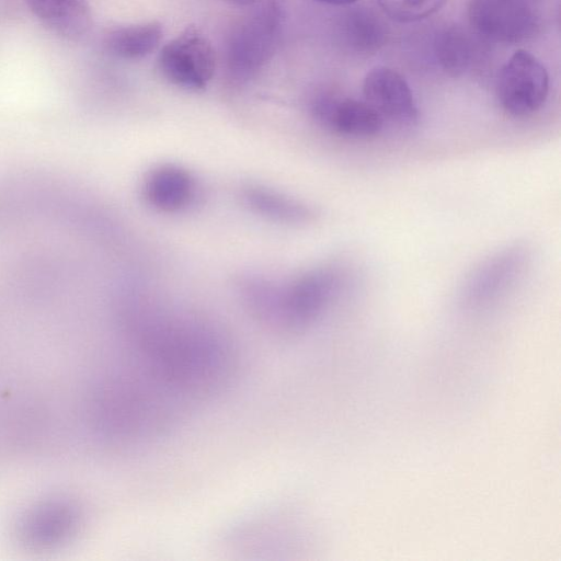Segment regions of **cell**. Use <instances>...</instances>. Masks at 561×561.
Segmentation results:
<instances>
[{
  "label": "cell",
  "instance_id": "obj_15",
  "mask_svg": "<svg viewBox=\"0 0 561 561\" xmlns=\"http://www.w3.org/2000/svg\"><path fill=\"white\" fill-rule=\"evenodd\" d=\"M163 30L159 22H148L116 27L105 37V47L113 56L125 60H138L150 55L159 46Z\"/></svg>",
  "mask_w": 561,
  "mask_h": 561
},
{
  "label": "cell",
  "instance_id": "obj_13",
  "mask_svg": "<svg viewBox=\"0 0 561 561\" xmlns=\"http://www.w3.org/2000/svg\"><path fill=\"white\" fill-rule=\"evenodd\" d=\"M342 43L357 54H374L387 42L388 28L369 8H351L339 24Z\"/></svg>",
  "mask_w": 561,
  "mask_h": 561
},
{
  "label": "cell",
  "instance_id": "obj_18",
  "mask_svg": "<svg viewBox=\"0 0 561 561\" xmlns=\"http://www.w3.org/2000/svg\"><path fill=\"white\" fill-rule=\"evenodd\" d=\"M322 3L332 4V5H350L358 0H317Z\"/></svg>",
  "mask_w": 561,
  "mask_h": 561
},
{
  "label": "cell",
  "instance_id": "obj_8",
  "mask_svg": "<svg viewBox=\"0 0 561 561\" xmlns=\"http://www.w3.org/2000/svg\"><path fill=\"white\" fill-rule=\"evenodd\" d=\"M311 112L320 124L346 136H375L383 125V118L367 102L333 93L317 95Z\"/></svg>",
  "mask_w": 561,
  "mask_h": 561
},
{
  "label": "cell",
  "instance_id": "obj_5",
  "mask_svg": "<svg viewBox=\"0 0 561 561\" xmlns=\"http://www.w3.org/2000/svg\"><path fill=\"white\" fill-rule=\"evenodd\" d=\"M495 90L506 113L515 117L528 116L545 104L549 92V76L536 56L518 49L501 68Z\"/></svg>",
  "mask_w": 561,
  "mask_h": 561
},
{
  "label": "cell",
  "instance_id": "obj_19",
  "mask_svg": "<svg viewBox=\"0 0 561 561\" xmlns=\"http://www.w3.org/2000/svg\"><path fill=\"white\" fill-rule=\"evenodd\" d=\"M232 3L240 4V5H249L256 2V0H228Z\"/></svg>",
  "mask_w": 561,
  "mask_h": 561
},
{
  "label": "cell",
  "instance_id": "obj_3",
  "mask_svg": "<svg viewBox=\"0 0 561 561\" xmlns=\"http://www.w3.org/2000/svg\"><path fill=\"white\" fill-rule=\"evenodd\" d=\"M282 0H266L253 15L237 24L226 45V64L231 78H252L274 54L282 22Z\"/></svg>",
  "mask_w": 561,
  "mask_h": 561
},
{
  "label": "cell",
  "instance_id": "obj_17",
  "mask_svg": "<svg viewBox=\"0 0 561 561\" xmlns=\"http://www.w3.org/2000/svg\"><path fill=\"white\" fill-rule=\"evenodd\" d=\"M447 0H378L382 11L400 23L424 20L439 11Z\"/></svg>",
  "mask_w": 561,
  "mask_h": 561
},
{
  "label": "cell",
  "instance_id": "obj_9",
  "mask_svg": "<svg viewBox=\"0 0 561 561\" xmlns=\"http://www.w3.org/2000/svg\"><path fill=\"white\" fill-rule=\"evenodd\" d=\"M142 194L153 208L163 213H180L196 203L199 185L186 169L175 164H162L147 173Z\"/></svg>",
  "mask_w": 561,
  "mask_h": 561
},
{
  "label": "cell",
  "instance_id": "obj_1",
  "mask_svg": "<svg viewBox=\"0 0 561 561\" xmlns=\"http://www.w3.org/2000/svg\"><path fill=\"white\" fill-rule=\"evenodd\" d=\"M123 328L134 363L186 403L224 392L237 375L232 339L198 313L139 296L126 305Z\"/></svg>",
  "mask_w": 561,
  "mask_h": 561
},
{
  "label": "cell",
  "instance_id": "obj_12",
  "mask_svg": "<svg viewBox=\"0 0 561 561\" xmlns=\"http://www.w3.org/2000/svg\"><path fill=\"white\" fill-rule=\"evenodd\" d=\"M76 508L66 503H49L33 511L21 525V535L36 545L56 543L77 526Z\"/></svg>",
  "mask_w": 561,
  "mask_h": 561
},
{
  "label": "cell",
  "instance_id": "obj_7",
  "mask_svg": "<svg viewBox=\"0 0 561 561\" xmlns=\"http://www.w3.org/2000/svg\"><path fill=\"white\" fill-rule=\"evenodd\" d=\"M363 94L377 113L402 125L414 124L417 107L410 85L396 70L388 67L371 69L363 81Z\"/></svg>",
  "mask_w": 561,
  "mask_h": 561
},
{
  "label": "cell",
  "instance_id": "obj_4",
  "mask_svg": "<svg viewBox=\"0 0 561 561\" xmlns=\"http://www.w3.org/2000/svg\"><path fill=\"white\" fill-rule=\"evenodd\" d=\"M157 66L170 83L186 90H203L216 69V54L210 41L190 25L160 50Z\"/></svg>",
  "mask_w": 561,
  "mask_h": 561
},
{
  "label": "cell",
  "instance_id": "obj_11",
  "mask_svg": "<svg viewBox=\"0 0 561 561\" xmlns=\"http://www.w3.org/2000/svg\"><path fill=\"white\" fill-rule=\"evenodd\" d=\"M31 12L60 36L77 39L91 25L87 0H24Z\"/></svg>",
  "mask_w": 561,
  "mask_h": 561
},
{
  "label": "cell",
  "instance_id": "obj_2",
  "mask_svg": "<svg viewBox=\"0 0 561 561\" xmlns=\"http://www.w3.org/2000/svg\"><path fill=\"white\" fill-rule=\"evenodd\" d=\"M342 284L340 270L322 266L283 282L250 276L240 284V293L260 325L289 335L317 320L339 294Z\"/></svg>",
  "mask_w": 561,
  "mask_h": 561
},
{
  "label": "cell",
  "instance_id": "obj_16",
  "mask_svg": "<svg viewBox=\"0 0 561 561\" xmlns=\"http://www.w3.org/2000/svg\"><path fill=\"white\" fill-rule=\"evenodd\" d=\"M433 54L446 73L458 77L470 68L474 47L471 38L461 27L447 26L436 33Z\"/></svg>",
  "mask_w": 561,
  "mask_h": 561
},
{
  "label": "cell",
  "instance_id": "obj_14",
  "mask_svg": "<svg viewBox=\"0 0 561 561\" xmlns=\"http://www.w3.org/2000/svg\"><path fill=\"white\" fill-rule=\"evenodd\" d=\"M241 195L251 210L274 221L296 225L314 217L306 204L267 187L249 185L242 188Z\"/></svg>",
  "mask_w": 561,
  "mask_h": 561
},
{
  "label": "cell",
  "instance_id": "obj_6",
  "mask_svg": "<svg viewBox=\"0 0 561 561\" xmlns=\"http://www.w3.org/2000/svg\"><path fill=\"white\" fill-rule=\"evenodd\" d=\"M468 20L477 34L504 44L526 41L538 26V18L529 0H470Z\"/></svg>",
  "mask_w": 561,
  "mask_h": 561
},
{
  "label": "cell",
  "instance_id": "obj_10",
  "mask_svg": "<svg viewBox=\"0 0 561 561\" xmlns=\"http://www.w3.org/2000/svg\"><path fill=\"white\" fill-rule=\"evenodd\" d=\"M526 262L523 249H507L484 262L465 285V297L483 304L507 289L520 274Z\"/></svg>",
  "mask_w": 561,
  "mask_h": 561
}]
</instances>
